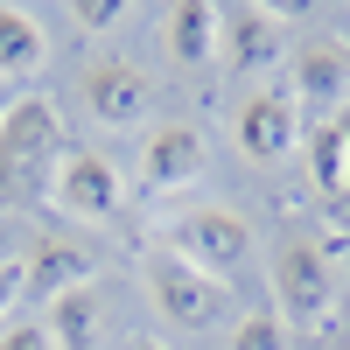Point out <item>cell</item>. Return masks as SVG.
Returning <instances> with one entry per match:
<instances>
[{"instance_id":"obj_13","label":"cell","mask_w":350,"mask_h":350,"mask_svg":"<svg viewBox=\"0 0 350 350\" xmlns=\"http://www.w3.org/2000/svg\"><path fill=\"white\" fill-rule=\"evenodd\" d=\"M301 161H308V189L329 203V211H350V133H343V120H323V126H308V140H301Z\"/></svg>"},{"instance_id":"obj_12","label":"cell","mask_w":350,"mask_h":350,"mask_svg":"<svg viewBox=\"0 0 350 350\" xmlns=\"http://www.w3.org/2000/svg\"><path fill=\"white\" fill-rule=\"evenodd\" d=\"M217 36H224V8H211V0H183V8L161 14V49L175 70H211Z\"/></svg>"},{"instance_id":"obj_3","label":"cell","mask_w":350,"mask_h":350,"mask_svg":"<svg viewBox=\"0 0 350 350\" xmlns=\"http://www.w3.org/2000/svg\"><path fill=\"white\" fill-rule=\"evenodd\" d=\"M140 287H148L154 315L175 323V329H224V323H239V287L196 273L189 259H175V252H148L140 259Z\"/></svg>"},{"instance_id":"obj_18","label":"cell","mask_w":350,"mask_h":350,"mask_svg":"<svg viewBox=\"0 0 350 350\" xmlns=\"http://www.w3.org/2000/svg\"><path fill=\"white\" fill-rule=\"evenodd\" d=\"M0 350H56V336H49V323H8Z\"/></svg>"},{"instance_id":"obj_14","label":"cell","mask_w":350,"mask_h":350,"mask_svg":"<svg viewBox=\"0 0 350 350\" xmlns=\"http://www.w3.org/2000/svg\"><path fill=\"white\" fill-rule=\"evenodd\" d=\"M49 64V36H42V21L28 14V8H8L0 0V77L21 84V77H36Z\"/></svg>"},{"instance_id":"obj_8","label":"cell","mask_w":350,"mask_h":350,"mask_svg":"<svg viewBox=\"0 0 350 350\" xmlns=\"http://www.w3.org/2000/svg\"><path fill=\"white\" fill-rule=\"evenodd\" d=\"M49 203L64 217H77V224H112L126 211V183H120V168H112L105 154H64Z\"/></svg>"},{"instance_id":"obj_7","label":"cell","mask_w":350,"mask_h":350,"mask_svg":"<svg viewBox=\"0 0 350 350\" xmlns=\"http://www.w3.org/2000/svg\"><path fill=\"white\" fill-rule=\"evenodd\" d=\"M231 140H239L245 161H287V154L308 140L295 92H252L239 112H231Z\"/></svg>"},{"instance_id":"obj_6","label":"cell","mask_w":350,"mask_h":350,"mask_svg":"<svg viewBox=\"0 0 350 350\" xmlns=\"http://www.w3.org/2000/svg\"><path fill=\"white\" fill-rule=\"evenodd\" d=\"M77 98L92 112L98 126H140L154 112V84L148 70H133L126 56H92V64L77 70Z\"/></svg>"},{"instance_id":"obj_22","label":"cell","mask_w":350,"mask_h":350,"mask_svg":"<svg viewBox=\"0 0 350 350\" xmlns=\"http://www.w3.org/2000/svg\"><path fill=\"white\" fill-rule=\"evenodd\" d=\"M0 259H14V252H8V239H0Z\"/></svg>"},{"instance_id":"obj_19","label":"cell","mask_w":350,"mask_h":350,"mask_svg":"<svg viewBox=\"0 0 350 350\" xmlns=\"http://www.w3.org/2000/svg\"><path fill=\"white\" fill-rule=\"evenodd\" d=\"M28 295V273H21V259H0V323L14 315V301Z\"/></svg>"},{"instance_id":"obj_20","label":"cell","mask_w":350,"mask_h":350,"mask_svg":"<svg viewBox=\"0 0 350 350\" xmlns=\"http://www.w3.org/2000/svg\"><path fill=\"white\" fill-rule=\"evenodd\" d=\"M336 56H350V8H336V42H329Z\"/></svg>"},{"instance_id":"obj_11","label":"cell","mask_w":350,"mask_h":350,"mask_svg":"<svg viewBox=\"0 0 350 350\" xmlns=\"http://www.w3.org/2000/svg\"><path fill=\"white\" fill-rule=\"evenodd\" d=\"M343 98H350V56H336L329 42L295 49V105L315 112V126H323V120H343V112H350Z\"/></svg>"},{"instance_id":"obj_5","label":"cell","mask_w":350,"mask_h":350,"mask_svg":"<svg viewBox=\"0 0 350 350\" xmlns=\"http://www.w3.org/2000/svg\"><path fill=\"white\" fill-rule=\"evenodd\" d=\"M287 42H295V28H287L280 8H259V0H239V8H224V36H217V64L231 77H259L273 70Z\"/></svg>"},{"instance_id":"obj_15","label":"cell","mask_w":350,"mask_h":350,"mask_svg":"<svg viewBox=\"0 0 350 350\" xmlns=\"http://www.w3.org/2000/svg\"><path fill=\"white\" fill-rule=\"evenodd\" d=\"M49 336H56V350H92L98 343V323H105V308H98V287H77V295H64V301H49Z\"/></svg>"},{"instance_id":"obj_9","label":"cell","mask_w":350,"mask_h":350,"mask_svg":"<svg viewBox=\"0 0 350 350\" xmlns=\"http://www.w3.org/2000/svg\"><path fill=\"white\" fill-rule=\"evenodd\" d=\"M203 161H211L203 133L189 120H161V126H148V140H140V189H154V196L189 189L203 175Z\"/></svg>"},{"instance_id":"obj_23","label":"cell","mask_w":350,"mask_h":350,"mask_svg":"<svg viewBox=\"0 0 350 350\" xmlns=\"http://www.w3.org/2000/svg\"><path fill=\"white\" fill-rule=\"evenodd\" d=\"M343 133H350V112H343Z\"/></svg>"},{"instance_id":"obj_16","label":"cell","mask_w":350,"mask_h":350,"mask_svg":"<svg viewBox=\"0 0 350 350\" xmlns=\"http://www.w3.org/2000/svg\"><path fill=\"white\" fill-rule=\"evenodd\" d=\"M231 350H287V323L280 308H252L231 323Z\"/></svg>"},{"instance_id":"obj_10","label":"cell","mask_w":350,"mask_h":350,"mask_svg":"<svg viewBox=\"0 0 350 350\" xmlns=\"http://www.w3.org/2000/svg\"><path fill=\"white\" fill-rule=\"evenodd\" d=\"M21 273H28V295H36V301H64V295H77V287H92L98 259H92V245L49 231V239H36L21 252Z\"/></svg>"},{"instance_id":"obj_1","label":"cell","mask_w":350,"mask_h":350,"mask_svg":"<svg viewBox=\"0 0 350 350\" xmlns=\"http://www.w3.org/2000/svg\"><path fill=\"white\" fill-rule=\"evenodd\" d=\"M64 154V112L42 92L0 105V211H42Z\"/></svg>"},{"instance_id":"obj_2","label":"cell","mask_w":350,"mask_h":350,"mask_svg":"<svg viewBox=\"0 0 350 350\" xmlns=\"http://www.w3.org/2000/svg\"><path fill=\"white\" fill-rule=\"evenodd\" d=\"M267 287H273V308L287 329H315L336 315V287H343V245L329 231H280L273 245V267H267Z\"/></svg>"},{"instance_id":"obj_21","label":"cell","mask_w":350,"mask_h":350,"mask_svg":"<svg viewBox=\"0 0 350 350\" xmlns=\"http://www.w3.org/2000/svg\"><path fill=\"white\" fill-rule=\"evenodd\" d=\"M126 350H168V343H161V336H133Z\"/></svg>"},{"instance_id":"obj_24","label":"cell","mask_w":350,"mask_h":350,"mask_svg":"<svg viewBox=\"0 0 350 350\" xmlns=\"http://www.w3.org/2000/svg\"><path fill=\"white\" fill-rule=\"evenodd\" d=\"M343 350H350V343H343Z\"/></svg>"},{"instance_id":"obj_4","label":"cell","mask_w":350,"mask_h":350,"mask_svg":"<svg viewBox=\"0 0 350 350\" xmlns=\"http://www.w3.org/2000/svg\"><path fill=\"white\" fill-rule=\"evenodd\" d=\"M168 252L189 259V267L211 273V280H231L239 267H252L259 239H252L245 211H231V203H196V211H183L168 224Z\"/></svg>"},{"instance_id":"obj_17","label":"cell","mask_w":350,"mask_h":350,"mask_svg":"<svg viewBox=\"0 0 350 350\" xmlns=\"http://www.w3.org/2000/svg\"><path fill=\"white\" fill-rule=\"evenodd\" d=\"M70 21H77V28H92V36H105V28H120V21H126V8H120V0H77Z\"/></svg>"}]
</instances>
